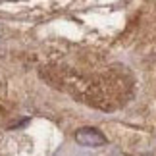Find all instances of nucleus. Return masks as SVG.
I'll return each mask as SVG.
<instances>
[{"label":"nucleus","instance_id":"1","mask_svg":"<svg viewBox=\"0 0 156 156\" xmlns=\"http://www.w3.org/2000/svg\"><path fill=\"white\" fill-rule=\"evenodd\" d=\"M75 141L83 147H102L106 143V137L94 127H81L75 133Z\"/></svg>","mask_w":156,"mask_h":156}]
</instances>
